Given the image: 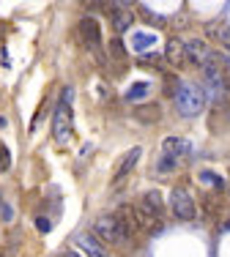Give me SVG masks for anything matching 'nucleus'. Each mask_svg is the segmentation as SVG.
<instances>
[{"label": "nucleus", "mask_w": 230, "mask_h": 257, "mask_svg": "<svg viewBox=\"0 0 230 257\" xmlns=\"http://www.w3.org/2000/svg\"><path fill=\"white\" fill-rule=\"evenodd\" d=\"M165 63H170L173 69L186 63V44L181 39H170L167 41V50H165Z\"/></svg>", "instance_id": "nucleus-10"}, {"label": "nucleus", "mask_w": 230, "mask_h": 257, "mask_svg": "<svg viewBox=\"0 0 230 257\" xmlns=\"http://www.w3.org/2000/svg\"><path fill=\"white\" fill-rule=\"evenodd\" d=\"M162 63H165V55H143L140 58V66H145V69H162Z\"/></svg>", "instance_id": "nucleus-18"}, {"label": "nucleus", "mask_w": 230, "mask_h": 257, "mask_svg": "<svg viewBox=\"0 0 230 257\" xmlns=\"http://www.w3.org/2000/svg\"><path fill=\"white\" fill-rule=\"evenodd\" d=\"M225 88H227V96H230V71H225Z\"/></svg>", "instance_id": "nucleus-24"}, {"label": "nucleus", "mask_w": 230, "mask_h": 257, "mask_svg": "<svg viewBox=\"0 0 230 257\" xmlns=\"http://www.w3.org/2000/svg\"><path fill=\"white\" fill-rule=\"evenodd\" d=\"M36 227H39L41 232H47V230H50V219H44V216H39V219H36Z\"/></svg>", "instance_id": "nucleus-23"}, {"label": "nucleus", "mask_w": 230, "mask_h": 257, "mask_svg": "<svg viewBox=\"0 0 230 257\" xmlns=\"http://www.w3.org/2000/svg\"><path fill=\"white\" fill-rule=\"evenodd\" d=\"M77 33H80L82 44L90 47V50H96V47L101 44V28H99V22H96L93 17H82L80 25H77Z\"/></svg>", "instance_id": "nucleus-7"}, {"label": "nucleus", "mask_w": 230, "mask_h": 257, "mask_svg": "<svg viewBox=\"0 0 230 257\" xmlns=\"http://www.w3.org/2000/svg\"><path fill=\"white\" fill-rule=\"evenodd\" d=\"M170 211H173V216L184 219V222H189V219L197 216V205H195V200H192V194L181 186L170 192Z\"/></svg>", "instance_id": "nucleus-5"}, {"label": "nucleus", "mask_w": 230, "mask_h": 257, "mask_svg": "<svg viewBox=\"0 0 230 257\" xmlns=\"http://www.w3.org/2000/svg\"><path fill=\"white\" fill-rule=\"evenodd\" d=\"M143 20H145V22H154L156 28H165V25H167L165 17H159L156 11H148V9H143Z\"/></svg>", "instance_id": "nucleus-20"}, {"label": "nucleus", "mask_w": 230, "mask_h": 257, "mask_svg": "<svg viewBox=\"0 0 230 257\" xmlns=\"http://www.w3.org/2000/svg\"><path fill=\"white\" fill-rule=\"evenodd\" d=\"M140 148H132L129 154H126L124 159H121L118 164H115V173H112V186H121V181H126V175L135 170V164L140 162Z\"/></svg>", "instance_id": "nucleus-8"}, {"label": "nucleus", "mask_w": 230, "mask_h": 257, "mask_svg": "<svg viewBox=\"0 0 230 257\" xmlns=\"http://www.w3.org/2000/svg\"><path fill=\"white\" fill-rule=\"evenodd\" d=\"M137 208H140V211L145 213V216L159 219V222H162V216H165V205H162L159 192H148V194H143V197H140V203H137Z\"/></svg>", "instance_id": "nucleus-9"}, {"label": "nucleus", "mask_w": 230, "mask_h": 257, "mask_svg": "<svg viewBox=\"0 0 230 257\" xmlns=\"http://www.w3.org/2000/svg\"><path fill=\"white\" fill-rule=\"evenodd\" d=\"M107 11H110V22H112V30L115 33H126L132 25V20H135V14H132V9L126 3H110L107 6Z\"/></svg>", "instance_id": "nucleus-6"}, {"label": "nucleus", "mask_w": 230, "mask_h": 257, "mask_svg": "<svg viewBox=\"0 0 230 257\" xmlns=\"http://www.w3.org/2000/svg\"><path fill=\"white\" fill-rule=\"evenodd\" d=\"M205 33H208L211 39H216L219 44L230 47V25H225V22H208V25H205Z\"/></svg>", "instance_id": "nucleus-13"}, {"label": "nucleus", "mask_w": 230, "mask_h": 257, "mask_svg": "<svg viewBox=\"0 0 230 257\" xmlns=\"http://www.w3.org/2000/svg\"><path fill=\"white\" fill-rule=\"evenodd\" d=\"M225 60H227V66H230V55H227V58H225Z\"/></svg>", "instance_id": "nucleus-26"}, {"label": "nucleus", "mask_w": 230, "mask_h": 257, "mask_svg": "<svg viewBox=\"0 0 230 257\" xmlns=\"http://www.w3.org/2000/svg\"><path fill=\"white\" fill-rule=\"evenodd\" d=\"M11 170V154L3 143H0V173H9Z\"/></svg>", "instance_id": "nucleus-21"}, {"label": "nucleus", "mask_w": 230, "mask_h": 257, "mask_svg": "<svg viewBox=\"0 0 230 257\" xmlns=\"http://www.w3.org/2000/svg\"><path fill=\"white\" fill-rule=\"evenodd\" d=\"M189 154V143H186L184 137H167L165 143H162V156H170L178 162L181 156Z\"/></svg>", "instance_id": "nucleus-12"}, {"label": "nucleus", "mask_w": 230, "mask_h": 257, "mask_svg": "<svg viewBox=\"0 0 230 257\" xmlns=\"http://www.w3.org/2000/svg\"><path fill=\"white\" fill-rule=\"evenodd\" d=\"M93 235L99 238V241H104V243H110V246H115V243H126V235H124V230H121V222H118V216H99L93 222Z\"/></svg>", "instance_id": "nucleus-4"}, {"label": "nucleus", "mask_w": 230, "mask_h": 257, "mask_svg": "<svg viewBox=\"0 0 230 257\" xmlns=\"http://www.w3.org/2000/svg\"><path fill=\"white\" fill-rule=\"evenodd\" d=\"M77 243H80V246L85 249V254H88V257H107V254H104V249H101V246H99V241H96V235H88V232H85V235L77 238Z\"/></svg>", "instance_id": "nucleus-14"}, {"label": "nucleus", "mask_w": 230, "mask_h": 257, "mask_svg": "<svg viewBox=\"0 0 230 257\" xmlns=\"http://www.w3.org/2000/svg\"><path fill=\"white\" fill-rule=\"evenodd\" d=\"M135 120H137V123H145V126L159 123V120H162V107H159V104L145 101V104H140V107H135Z\"/></svg>", "instance_id": "nucleus-11"}, {"label": "nucleus", "mask_w": 230, "mask_h": 257, "mask_svg": "<svg viewBox=\"0 0 230 257\" xmlns=\"http://www.w3.org/2000/svg\"><path fill=\"white\" fill-rule=\"evenodd\" d=\"M175 164H178L175 159H170V156H162L156 167H159V173H162V175H165V173H170V170H175Z\"/></svg>", "instance_id": "nucleus-22"}, {"label": "nucleus", "mask_w": 230, "mask_h": 257, "mask_svg": "<svg viewBox=\"0 0 230 257\" xmlns=\"http://www.w3.org/2000/svg\"><path fill=\"white\" fill-rule=\"evenodd\" d=\"M60 257H82V254H77V252H71V249H69V252H63Z\"/></svg>", "instance_id": "nucleus-25"}, {"label": "nucleus", "mask_w": 230, "mask_h": 257, "mask_svg": "<svg viewBox=\"0 0 230 257\" xmlns=\"http://www.w3.org/2000/svg\"><path fill=\"white\" fill-rule=\"evenodd\" d=\"M151 93V85L148 82H137V85H132L129 90H126V101H137V99H143V96H148Z\"/></svg>", "instance_id": "nucleus-15"}, {"label": "nucleus", "mask_w": 230, "mask_h": 257, "mask_svg": "<svg viewBox=\"0 0 230 257\" xmlns=\"http://www.w3.org/2000/svg\"><path fill=\"white\" fill-rule=\"evenodd\" d=\"M156 36H148V33H135V39H132V47L135 50H148V47H154Z\"/></svg>", "instance_id": "nucleus-17"}, {"label": "nucleus", "mask_w": 230, "mask_h": 257, "mask_svg": "<svg viewBox=\"0 0 230 257\" xmlns=\"http://www.w3.org/2000/svg\"><path fill=\"white\" fill-rule=\"evenodd\" d=\"M71 88H66V96L60 99V104L55 107V112H52V137H55L58 145L69 143L71 137Z\"/></svg>", "instance_id": "nucleus-2"}, {"label": "nucleus", "mask_w": 230, "mask_h": 257, "mask_svg": "<svg viewBox=\"0 0 230 257\" xmlns=\"http://www.w3.org/2000/svg\"><path fill=\"white\" fill-rule=\"evenodd\" d=\"M200 181H205V183H211V186L216 189V192H222V189H227V183L219 178V175H214V173H203L200 175Z\"/></svg>", "instance_id": "nucleus-19"}, {"label": "nucleus", "mask_w": 230, "mask_h": 257, "mask_svg": "<svg viewBox=\"0 0 230 257\" xmlns=\"http://www.w3.org/2000/svg\"><path fill=\"white\" fill-rule=\"evenodd\" d=\"M110 52H112V58L118 60V63H124V60L129 58V52H126V47H124V41H121V36L110 39Z\"/></svg>", "instance_id": "nucleus-16"}, {"label": "nucleus", "mask_w": 230, "mask_h": 257, "mask_svg": "<svg viewBox=\"0 0 230 257\" xmlns=\"http://www.w3.org/2000/svg\"><path fill=\"white\" fill-rule=\"evenodd\" d=\"M173 101H175V109H178L184 118H197V115L205 109V101H208V99H205L203 88L184 82V85H181V90L173 96Z\"/></svg>", "instance_id": "nucleus-1"}, {"label": "nucleus", "mask_w": 230, "mask_h": 257, "mask_svg": "<svg viewBox=\"0 0 230 257\" xmlns=\"http://www.w3.org/2000/svg\"><path fill=\"white\" fill-rule=\"evenodd\" d=\"M227 192H230V186H227Z\"/></svg>", "instance_id": "nucleus-27"}, {"label": "nucleus", "mask_w": 230, "mask_h": 257, "mask_svg": "<svg viewBox=\"0 0 230 257\" xmlns=\"http://www.w3.org/2000/svg\"><path fill=\"white\" fill-rule=\"evenodd\" d=\"M219 58H222V55H216L203 39H189V41H186V60H189V63H195L200 71L214 69Z\"/></svg>", "instance_id": "nucleus-3"}]
</instances>
